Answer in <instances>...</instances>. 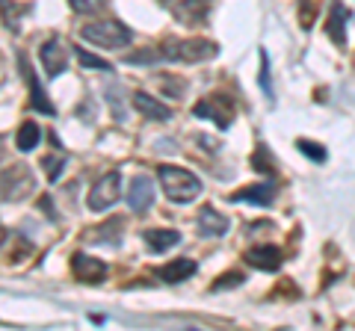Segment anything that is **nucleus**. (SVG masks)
<instances>
[{
	"label": "nucleus",
	"mask_w": 355,
	"mask_h": 331,
	"mask_svg": "<svg viewBox=\"0 0 355 331\" xmlns=\"http://www.w3.org/2000/svg\"><path fill=\"white\" fill-rule=\"evenodd\" d=\"M157 178H160L163 193L169 195V202H175V204H190L202 195V181H198L193 172L181 169V166H160Z\"/></svg>",
	"instance_id": "nucleus-1"
},
{
	"label": "nucleus",
	"mask_w": 355,
	"mask_h": 331,
	"mask_svg": "<svg viewBox=\"0 0 355 331\" xmlns=\"http://www.w3.org/2000/svg\"><path fill=\"white\" fill-rule=\"evenodd\" d=\"M80 39L92 42L95 48H104V51H121L133 42V33L121 24L116 18H104V21H92V24H83L80 27Z\"/></svg>",
	"instance_id": "nucleus-2"
},
{
	"label": "nucleus",
	"mask_w": 355,
	"mask_h": 331,
	"mask_svg": "<svg viewBox=\"0 0 355 331\" xmlns=\"http://www.w3.org/2000/svg\"><path fill=\"white\" fill-rule=\"evenodd\" d=\"M216 53H219V48L205 39L166 42V45H160V57L166 62H205V60H214Z\"/></svg>",
	"instance_id": "nucleus-3"
},
{
	"label": "nucleus",
	"mask_w": 355,
	"mask_h": 331,
	"mask_svg": "<svg viewBox=\"0 0 355 331\" xmlns=\"http://www.w3.org/2000/svg\"><path fill=\"white\" fill-rule=\"evenodd\" d=\"M33 190H36V181H33V172L27 166L18 163L0 175V198H3V202H21V198H27Z\"/></svg>",
	"instance_id": "nucleus-4"
},
{
	"label": "nucleus",
	"mask_w": 355,
	"mask_h": 331,
	"mask_svg": "<svg viewBox=\"0 0 355 331\" xmlns=\"http://www.w3.org/2000/svg\"><path fill=\"white\" fill-rule=\"evenodd\" d=\"M121 198V175L119 172H110V175H104L101 181H98L95 186H92V193H89V211H95V213H104V211H110L116 202Z\"/></svg>",
	"instance_id": "nucleus-5"
},
{
	"label": "nucleus",
	"mask_w": 355,
	"mask_h": 331,
	"mask_svg": "<svg viewBox=\"0 0 355 331\" xmlns=\"http://www.w3.org/2000/svg\"><path fill=\"white\" fill-rule=\"evenodd\" d=\"M39 60L42 69L48 71V77H57L65 71V62H69V51H65V42L60 36H51L44 45L39 48Z\"/></svg>",
	"instance_id": "nucleus-6"
},
{
	"label": "nucleus",
	"mask_w": 355,
	"mask_h": 331,
	"mask_svg": "<svg viewBox=\"0 0 355 331\" xmlns=\"http://www.w3.org/2000/svg\"><path fill=\"white\" fill-rule=\"evenodd\" d=\"M151 204H154V181L146 178V175H137L128 190V207L133 213H146Z\"/></svg>",
	"instance_id": "nucleus-7"
},
{
	"label": "nucleus",
	"mask_w": 355,
	"mask_h": 331,
	"mask_svg": "<svg viewBox=\"0 0 355 331\" xmlns=\"http://www.w3.org/2000/svg\"><path fill=\"white\" fill-rule=\"evenodd\" d=\"M196 116L198 118H210L219 127L231 125V107L225 101V95H210V98H205V101H198L196 104Z\"/></svg>",
	"instance_id": "nucleus-8"
},
{
	"label": "nucleus",
	"mask_w": 355,
	"mask_h": 331,
	"mask_svg": "<svg viewBox=\"0 0 355 331\" xmlns=\"http://www.w3.org/2000/svg\"><path fill=\"white\" fill-rule=\"evenodd\" d=\"M71 272L86 284H98V281L107 278V263L98 260V258H89V255H83V251H77V255L71 258Z\"/></svg>",
	"instance_id": "nucleus-9"
},
{
	"label": "nucleus",
	"mask_w": 355,
	"mask_h": 331,
	"mask_svg": "<svg viewBox=\"0 0 355 331\" xmlns=\"http://www.w3.org/2000/svg\"><path fill=\"white\" fill-rule=\"evenodd\" d=\"M246 263L252 269H261V272H275L282 267V251L275 246H254L246 251Z\"/></svg>",
	"instance_id": "nucleus-10"
},
{
	"label": "nucleus",
	"mask_w": 355,
	"mask_h": 331,
	"mask_svg": "<svg viewBox=\"0 0 355 331\" xmlns=\"http://www.w3.org/2000/svg\"><path fill=\"white\" fill-rule=\"evenodd\" d=\"M347 18H349V9L340 0H335L329 12V24H326V33L335 45H347Z\"/></svg>",
	"instance_id": "nucleus-11"
},
{
	"label": "nucleus",
	"mask_w": 355,
	"mask_h": 331,
	"mask_svg": "<svg viewBox=\"0 0 355 331\" xmlns=\"http://www.w3.org/2000/svg\"><path fill=\"white\" fill-rule=\"evenodd\" d=\"M133 107H137L146 118H154V121H169L172 118V107H166L163 101L151 98L148 92H137V95H133Z\"/></svg>",
	"instance_id": "nucleus-12"
},
{
	"label": "nucleus",
	"mask_w": 355,
	"mask_h": 331,
	"mask_svg": "<svg viewBox=\"0 0 355 331\" xmlns=\"http://www.w3.org/2000/svg\"><path fill=\"white\" fill-rule=\"evenodd\" d=\"M18 62H21V69H24V77H27V83H30V98H33V107H36L39 113H44V116H53V104L48 101V95H44L42 83H39V77L33 74V69L27 65V57H18Z\"/></svg>",
	"instance_id": "nucleus-13"
},
{
	"label": "nucleus",
	"mask_w": 355,
	"mask_h": 331,
	"mask_svg": "<svg viewBox=\"0 0 355 331\" xmlns=\"http://www.w3.org/2000/svg\"><path fill=\"white\" fill-rule=\"evenodd\" d=\"M228 231V219L222 216L219 211L214 207H205L202 213H198V234L202 237H222Z\"/></svg>",
	"instance_id": "nucleus-14"
},
{
	"label": "nucleus",
	"mask_w": 355,
	"mask_h": 331,
	"mask_svg": "<svg viewBox=\"0 0 355 331\" xmlns=\"http://www.w3.org/2000/svg\"><path fill=\"white\" fill-rule=\"evenodd\" d=\"M190 275H196V263L187 260V258H178L172 263H166V267L157 269V278L166 281V284H178V281H187Z\"/></svg>",
	"instance_id": "nucleus-15"
},
{
	"label": "nucleus",
	"mask_w": 355,
	"mask_h": 331,
	"mask_svg": "<svg viewBox=\"0 0 355 331\" xmlns=\"http://www.w3.org/2000/svg\"><path fill=\"white\" fill-rule=\"evenodd\" d=\"M272 198H275V186L272 184H254V186H249V190L234 193L231 195V202H249V204L266 207V204H272Z\"/></svg>",
	"instance_id": "nucleus-16"
},
{
	"label": "nucleus",
	"mask_w": 355,
	"mask_h": 331,
	"mask_svg": "<svg viewBox=\"0 0 355 331\" xmlns=\"http://www.w3.org/2000/svg\"><path fill=\"white\" fill-rule=\"evenodd\" d=\"M146 242L151 251H157V255H163V251H169L172 246H178L181 242V234L178 231H146Z\"/></svg>",
	"instance_id": "nucleus-17"
},
{
	"label": "nucleus",
	"mask_w": 355,
	"mask_h": 331,
	"mask_svg": "<svg viewBox=\"0 0 355 331\" xmlns=\"http://www.w3.org/2000/svg\"><path fill=\"white\" fill-rule=\"evenodd\" d=\"M42 142V130L36 121H24V125L18 127V136H15V145L18 151H33Z\"/></svg>",
	"instance_id": "nucleus-18"
},
{
	"label": "nucleus",
	"mask_w": 355,
	"mask_h": 331,
	"mask_svg": "<svg viewBox=\"0 0 355 331\" xmlns=\"http://www.w3.org/2000/svg\"><path fill=\"white\" fill-rule=\"evenodd\" d=\"M77 60H80V65L83 69H92V71H110L113 65H110L107 60H101V57H95V53H89V51H77Z\"/></svg>",
	"instance_id": "nucleus-19"
},
{
	"label": "nucleus",
	"mask_w": 355,
	"mask_h": 331,
	"mask_svg": "<svg viewBox=\"0 0 355 331\" xmlns=\"http://www.w3.org/2000/svg\"><path fill=\"white\" fill-rule=\"evenodd\" d=\"M69 6L77 15H95L104 9V0H69Z\"/></svg>",
	"instance_id": "nucleus-20"
},
{
	"label": "nucleus",
	"mask_w": 355,
	"mask_h": 331,
	"mask_svg": "<svg viewBox=\"0 0 355 331\" xmlns=\"http://www.w3.org/2000/svg\"><path fill=\"white\" fill-rule=\"evenodd\" d=\"M296 148L302 151L305 157L314 160V163H323V160H326V148H323V145H314V142H308V139H299Z\"/></svg>",
	"instance_id": "nucleus-21"
},
{
	"label": "nucleus",
	"mask_w": 355,
	"mask_h": 331,
	"mask_svg": "<svg viewBox=\"0 0 355 331\" xmlns=\"http://www.w3.org/2000/svg\"><path fill=\"white\" fill-rule=\"evenodd\" d=\"M42 166H44V172H48V181L57 184L60 175H62V169H65V160H62V157H44Z\"/></svg>",
	"instance_id": "nucleus-22"
},
{
	"label": "nucleus",
	"mask_w": 355,
	"mask_h": 331,
	"mask_svg": "<svg viewBox=\"0 0 355 331\" xmlns=\"http://www.w3.org/2000/svg\"><path fill=\"white\" fill-rule=\"evenodd\" d=\"M261 86H263V92L272 98V86H270V60H266V51H261Z\"/></svg>",
	"instance_id": "nucleus-23"
},
{
	"label": "nucleus",
	"mask_w": 355,
	"mask_h": 331,
	"mask_svg": "<svg viewBox=\"0 0 355 331\" xmlns=\"http://www.w3.org/2000/svg\"><path fill=\"white\" fill-rule=\"evenodd\" d=\"M243 281V275H237V272H231V275H222V278L214 284V290H222V287H237Z\"/></svg>",
	"instance_id": "nucleus-24"
},
{
	"label": "nucleus",
	"mask_w": 355,
	"mask_h": 331,
	"mask_svg": "<svg viewBox=\"0 0 355 331\" xmlns=\"http://www.w3.org/2000/svg\"><path fill=\"white\" fill-rule=\"evenodd\" d=\"M254 169L258 172H272V166L263 160V148H258V154H254Z\"/></svg>",
	"instance_id": "nucleus-25"
},
{
	"label": "nucleus",
	"mask_w": 355,
	"mask_h": 331,
	"mask_svg": "<svg viewBox=\"0 0 355 331\" xmlns=\"http://www.w3.org/2000/svg\"><path fill=\"white\" fill-rule=\"evenodd\" d=\"M0 160H3V139H0Z\"/></svg>",
	"instance_id": "nucleus-26"
},
{
	"label": "nucleus",
	"mask_w": 355,
	"mask_h": 331,
	"mask_svg": "<svg viewBox=\"0 0 355 331\" xmlns=\"http://www.w3.org/2000/svg\"><path fill=\"white\" fill-rule=\"evenodd\" d=\"M163 3H175V6H178V3H181V0H163Z\"/></svg>",
	"instance_id": "nucleus-27"
}]
</instances>
